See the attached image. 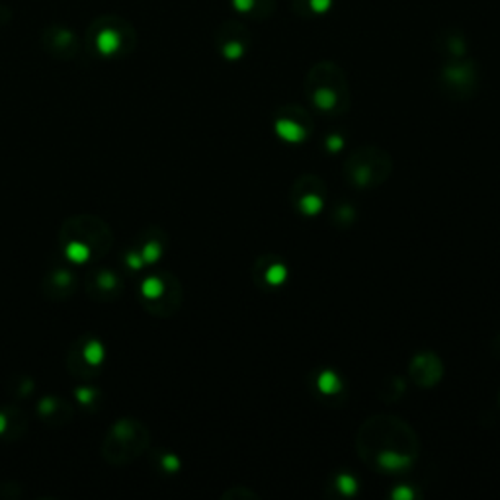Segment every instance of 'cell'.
I'll return each mask as SVG.
<instances>
[{"mask_svg": "<svg viewBox=\"0 0 500 500\" xmlns=\"http://www.w3.org/2000/svg\"><path fill=\"white\" fill-rule=\"evenodd\" d=\"M356 448L367 465L385 473L408 472L420 452L415 430L389 415L367 418L358 430Z\"/></svg>", "mask_w": 500, "mask_h": 500, "instance_id": "obj_1", "label": "cell"}, {"mask_svg": "<svg viewBox=\"0 0 500 500\" xmlns=\"http://www.w3.org/2000/svg\"><path fill=\"white\" fill-rule=\"evenodd\" d=\"M114 245L112 229L96 215L69 217L59 231L63 258L73 266H90L102 260Z\"/></svg>", "mask_w": 500, "mask_h": 500, "instance_id": "obj_2", "label": "cell"}, {"mask_svg": "<svg viewBox=\"0 0 500 500\" xmlns=\"http://www.w3.org/2000/svg\"><path fill=\"white\" fill-rule=\"evenodd\" d=\"M309 102L325 116H343L350 108V88L343 69L335 63H317L305 78Z\"/></svg>", "mask_w": 500, "mask_h": 500, "instance_id": "obj_3", "label": "cell"}, {"mask_svg": "<svg viewBox=\"0 0 500 500\" xmlns=\"http://www.w3.org/2000/svg\"><path fill=\"white\" fill-rule=\"evenodd\" d=\"M151 444V434L143 423L135 418H119L108 428L102 442L106 464L124 467L141 457Z\"/></svg>", "mask_w": 500, "mask_h": 500, "instance_id": "obj_4", "label": "cell"}, {"mask_svg": "<svg viewBox=\"0 0 500 500\" xmlns=\"http://www.w3.org/2000/svg\"><path fill=\"white\" fill-rule=\"evenodd\" d=\"M393 161L383 149L379 147H359L348 157L344 165V174L350 184H354L359 190L377 188L391 176Z\"/></svg>", "mask_w": 500, "mask_h": 500, "instance_id": "obj_5", "label": "cell"}, {"mask_svg": "<svg viewBox=\"0 0 500 500\" xmlns=\"http://www.w3.org/2000/svg\"><path fill=\"white\" fill-rule=\"evenodd\" d=\"M139 302L157 317H173L182 305V286L170 272H155L139 286Z\"/></svg>", "mask_w": 500, "mask_h": 500, "instance_id": "obj_6", "label": "cell"}, {"mask_svg": "<svg viewBox=\"0 0 500 500\" xmlns=\"http://www.w3.org/2000/svg\"><path fill=\"white\" fill-rule=\"evenodd\" d=\"M106 362V346L94 335H83L67 354L69 374L78 379H93Z\"/></svg>", "mask_w": 500, "mask_h": 500, "instance_id": "obj_7", "label": "cell"}, {"mask_svg": "<svg viewBox=\"0 0 500 500\" xmlns=\"http://www.w3.org/2000/svg\"><path fill=\"white\" fill-rule=\"evenodd\" d=\"M165 233L157 227H149L145 231L139 233L135 241L127 246L124 253V264L132 270V272H139V270L157 264L165 254Z\"/></svg>", "mask_w": 500, "mask_h": 500, "instance_id": "obj_8", "label": "cell"}, {"mask_svg": "<svg viewBox=\"0 0 500 500\" xmlns=\"http://www.w3.org/2000/svg\"><path fill=\"white\" fill-rule=\"evenodd\" d=\"M85 292L90 299L100 303L116 302L124 294V279L119 278L116 270L98 266L90 270L85 279Z\"/></svg>", "mask_w": 500, "mask_h": 500, "instance_id": "obj_9", "label": "cell"}, {"mask_svg": "<svg viewBox=\"0 0 500 500\" xmlns=\"http://www.w3.org/2000/svg\"><path fill=\"white\" fill-rule=\"evenodd\" d=\"M276 132L289 143H302L313 132V122L303 108L289 106L284 108L276 117Z\"/></svg>", "mask_w": 500, "mask_h": 500, "instance_id": "obj_10", "label": "cell"}, {"mask_svg": "<svg viewBox=\"0 0 500 500\" xmlns=\"http://www.w3.org/2000/svg\"><path fill=\"white\" fill-rule=\"evenodd\" d=\"M78 286V278L73 270V264H69L67 260L63 264H55L47 270V274L42 282V292L52 302H63L69 299Z\"/></svg>", "mask_w": 500, "mask_h": 500, "instance_id": "obj_11", "label": "cell"}, {"mask_svg": "<svg viewBox=\"0 0 500 500\" xmlns=\"http://www.w3.org/2000/svg\"><path fill=\"white\" fill-rule=\"evenodd\" d=\"M294 204L303 215H317L325 206V188L317 176H302L294 186Z\"/></svg>", "mask_w": 500, "mask_h": 500, "instance_id": "obj_12", "label": "cell"}, {"mask_svg": "<svg viewBox=\"0 0 500 500\" xmlns=\"http://www.w3.org/2000/svg\"><path fill=\"white\" fill-rule=\"evenodd\" d=\"M37 416L49 426H63L71 423L73 407L61 397H44L42 401L37 403Z\"/></svg>", "mask_w": 500, "mask_h": 500, "instance_id": "obj_13", "label": "cell"}, {"mask_svg": "<svg viewBox=\"0 0 500 500\" xmlns=\"http://www.w3.org/2000/svg\"><path fill=\"white\" fill-rule=\"evenodd\" d=\"M28 428V418L18 407H0V442H14L22 438Z\"/></svg>", "mask_w": 500, "mask_h": 500, "instance_id": "obj_14", "label": "cell"}, {"mask_svg": "<svg viewBox=\"0 0 500 500\" xmlns=\"http://www.w3.org/2000/svg\"><path fill=\"white\" fill-rule=\"evenodd\" d=\"M248 44V29L245 26H235V22L225 26L223 36H219V47L227 59H241L246 53Z\"/></svg>", "mask_w": 500, "mask_h": 500, "instance_id": "obj_15", "label": "cell"}, {"mask_svg": "<svg viewBox=\"0 0 500 500\" xmlns=\"http://www.w3.org/2000/svg\"><path fill=\"white\" fill-rule=\"evenodd\" d=\"M411 375L420 387H432L442 377V362L434 354H423L413 359Z\"/></svg>", "mask_w": 500, "mask_h": 500, "instance_id": "obj_16", "label": "cell"}, {"mask_svg": "<svg viewBox=\"0 0 500 500\" xmlns=\"http://www.w3.org/2000/svg\"><path fill=\"white\" fill-rule=\"evenodd\" d=\"M331 6L333 0H294V10L299 16H321Z\"/></svg>", "mask_w": 500, "mask_h": 500, "instance_id": "obj_17", "label": "cell"}, {"mask_svg": "<svg viewBox=\"0 0 500 500\" xmlns=\"http://www.w3.org/2000/svg\"><path fill=\"white\" fill-rule=\"evenodd\" d=\"M235 6L238 12H245V14H253V16H264L262 14V8H266L268 12H272V0H235Z\"/></svg>", "mask_w": 500, "mask_h": 500, "instance_id": "obj_18", "label": "cell"}, {"mask_svg": "<svg viewBox=\"0 0 500 500\" xmlns=\"http://www.w3.org/2000/svg\"><path fill=\"white\" fill-rule=\"evenodd\" d=\"M77 401L81 403L85 408H98V399L100 391L94 387H81L77 389Z\"/></svg>", "mask_w": 500, "mask_h": 500, "instance_id": "obj_19", "label": "cell"}, {"mask_svg": "<svg viewBox=\"0 0 500 500\" xmlns=\"http://www.w3.org/2000/svg\"><path fill=\"white\" fill-rule=\"evenodd\" d=\"M158 467L165 469V472H176V469L180 467L178 464V459L174 454H158Z\"/></svg>", "mask_w": 500, "mask_h": 500, "instance_id": "obj_20", "label": "cell"}]
</instances>
